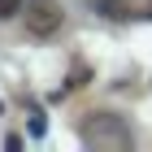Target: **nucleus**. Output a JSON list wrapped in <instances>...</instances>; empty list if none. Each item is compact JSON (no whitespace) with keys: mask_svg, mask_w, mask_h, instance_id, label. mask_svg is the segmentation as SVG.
Masks as SVG:
<instances>
[{"mask_svg":"<svg viewBox=\"0 0 152 152\" xmlns=\"http://www.w3.org/2000/svg\"><path fill=\"white\" fill-rule=\"evenodd\" d=\"M96 9L109 18H130V0H96Z\"/></svg>","mask_w":152,"mask_h":152,"instance_id":"7ed1b4c3","label":"nucleus"},{"mask_svg":"<svg viewBox=\"0 0 152 152\" xmlns=\"http://www.w3.org/2000/svg\"><path fill=\"white\" fill-rule=\"evenodd\" d=\"M78 139L96 152H130L135 148V135L117 113H87L78 126Z\"/></svg>","mask_w":152,"mask_h":152,"instance_id":"f257e3e1","label":"nucleus"},{"mask_svg":"<svg viewBox=\"0 0 152 152\" xmlns=\"http://www.w3.org/2000/svg\"><path fill=\"white\" fill-rule=\"evenodd\" d=\"M61 22H65V13H61L57 4H35V9H26V31H31V35H52V31H61Z\"/></svg>","mask_w":152,"mask_h":152,"instance_id":"f03ea898","label":"nucleus"},{"mask_svg":"<svg viewBox=\"0 0 152 152\" xmlns=\"http://www.w3.org/2000/svg\"><path fill=\"white\" fill-rule=\"evenodd\" d=\"M22 9H26V0H0V22L4 18H18Z\"/></svg>","mask_w":152,"mask_h":152,"instance_id":"20e7f679","label":"nucleus"}]
</instances>
